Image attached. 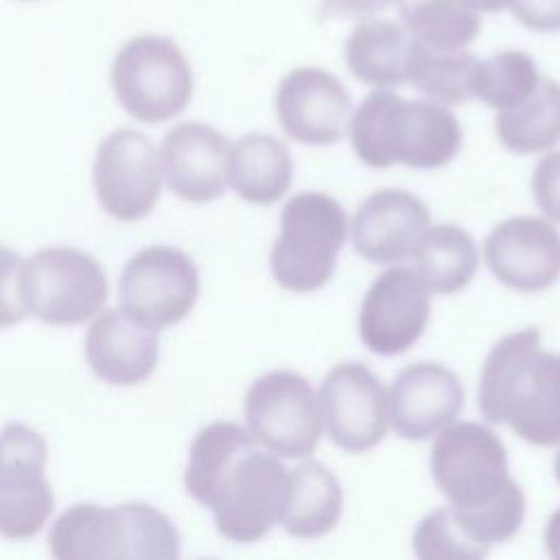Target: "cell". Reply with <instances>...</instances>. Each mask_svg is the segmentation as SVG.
Masks as SVG:
<instances>
[{
    "label": "cell",
    "mask_w": 560,
    "mask_h": 560,
    "mask_svg": "<svg viewBox=\"0 0 560 560\" xmlns=\"http://www.w3.org/2000/svg\"><path fill=\"white\" fill-rule=\"evenodd\" d=\"M411 547L424 560H475L481 558L457 532L446 508H440L420 518L413 529Z\"/></svg>",
    "instance_id": "29"
},
{
    "label": "cell",
    "mask_w": 560,
    "mask_h": 560,
    "mask_svg": "<svg viewBox=\"0 0 560 560\" xmlns=\"http://www.w3.org/2000/svg\"><path fill=\"white\" fill-rule=\"evenodd\" d=\"M44 466V438L26 424H7L0 433V534L4 538H31L50 518L55 497Z\"/></svg>",
    "instance_id": "11"
},
{
    "label": "cell",
    "mask_w": 560,
    "mask_h": 560,
    "mask_svg": "<svg viewBox=\"0 0 560 560\" xmlns=\"http://www.w3.org/2000/svg\"><path fill=\"white\" fill-rule=\"evenodd\" d=\"M343 490L319 462L306 459L289 472V486L278 523L293 538H319L341 518Z\"/></svg>",
    "instance_id": "21"
},
{
    "label": "cell",
    "mask_w": 560,
    "mask_h": 560,
    "mask_svg": "<svg viewBox=\"0 0 560 560\" xmlns=\"http://www.w3.org/2000/svg\"><path fill=\"white\" fill-rule=\"evenodd\" d=\"M92 179L105 212L116 221L131 223L147 217L160 199V158L144 133L118 129L101 142Z\"/></svg>",
    "instance_id": "12"
},
{
    "label": "cell",
    "mask_w": 560,
    "mask_h": 560,
    "mask_svg": "<svg viewBox=\"0 0 560 560\" xmlns=\"http://www.w3.org/2000/svg\"><path fill=\"white\" fill-rule=\"evenodd\" d=\"M479 411L527 444L560 442V354L540 348L536 328L494 343L479 378Z\"/></svg>",
    "instance_id": "2"
},
{
    "label": "cell",
    "mask_w": 560,
    "mask_h": 560,
    "mask_svg": "<svg viewBox=\"0 0 560 560\" xmlns=\"http://www.w3.org/2000/svg\"><path fill=\"white\" fill-rule=\"evenodd\" d=\"M228 182L241 199L269 206L289 190L293 158L282 140L267 133H247L230 147Z\"/></svg>",
    "instance_id": "22"
},
{
    "label": "cell",
    "mask_w": 560,
    "mask_h": 560,
    "mask_svg": "<svg viewBox=\"0 0 560 560\" xmlns=\"http://www.w3.org/2000/svg\"><path fill=\"white\" fill-rule=\"evenodd\" d=\"M431 225L429 208L407 190L385 188L363 199L350 223L354 252L374 265H398Z\"/></svg>",
    "instance_id": "18"
},
{
    "label": "cell",
    "mask_w": 560,
    "mask_h": 560,
    "mask_svg": "<svg viewBox=\"0 0 560 560\" xmlns=\"http://www.w3.org/2000/svg\"><path fill=\"white\" fill-rule=\"evenodd\" d=\"M462 7L475 11V13H497L503 11L505 7H510L512 0H455Z\"/></svg>",
    "instance_id": "35"
},
{
    "label": "cell",
    "mask_w": 560,
    "mask_h": 560,
    "mask_svg": "<svg viewBox=\"0 0 560 560\" xmlns=\"http://www.w3.org/2000/svg\"><path fill=\"white\" fill-rule=\"evenodd\" d=\"M431 475L451 505L475 508L497 499L508 481V451L486 424L451 422L431 446Z\"/></svg>",
    "instance_id": "9"
},
{
    "label": "cell",
    "mask_w": 560,
    "mask_h": 560,
    "mask_svg": "<svg viewBox=\"0 0 560 560\" xmlns=\"http://www.w3.org/2000/svg\"><path fill=\"white\" fill-rule=\"evenodd\" d=\"M234 422L203 427L188 453V494L212 510L214 527L234 542H256L278 523L289 470L271 451Z\"/></svg>",
    "instance_id": "1"
},
{
    "label": "cell",
    "mask_w": 560,
    "mask_h": 560,
    "mask_svg": "<svg viewBox=\"0 0 560 560\" xmlns=\"http://www.w3.org/2000/svg\"><path fill=\"white\" fill-rule=\"evenodd\" d=\"M512 15L529 31H560V0H512Z\"/></svg>",
    "instance_id": "32"
},
{
    "label": "cell",
    "mask_w": 560,
    "mask_h": 560,
    "mask_svg": "<svg viewBox=\"0 0 560 560\" xmlns=\"http://www.w3.org/2000/svg\"><path fill=\"white\" fill-rule=\"evenodd\" d=\"M411 256L424 287L442 295L462 291L479 267V249L472 236L451 223L424 228Z\"/></svg>",
    "instance_id": "24"
},
{
    "label": "cell",
    "mask_w": 560,
    "mask_h": 560,
    "mask_svg": "<svg viewBox=\"0 0 560 560\" xmlns=\"http://www.w3.org/2000/svg\"><path fill=\"white\" fill-rule=\"evenodd\" d=\"M405 0H322V15L324 18H363L378 11H385L387 7L402 4Z\"/></svg>",
    "instance_id": "33"
},
{
    "label": "cell",
    "mask_w": 560,
    "mask_h": 560,
    "mask_svg": "<svg viewBox=\"0 0 560 560\" xmlns=\"http://www.w3.org/2000/svg\"><path fill=\"white\" fill-rule=\"evenodd\" d=\"M477 57L464 48L435 50L409 42L405 59V83L442 105H462L472 98V72Z\"/></svg>",
    "instance_id": "26"
},
{
    "label": "cell",
    "mask_w": 560,
    "mask_h": 560,
    "mask_svg": "<svg viewBox=\"0 0 560 560\" xmlns=\"http://www.w3.org/2000/svg\"><path fill=\"white\" fill-rule=\"evenodd\" d=\"M199 298V271L188 254L153 245L122 269V308L144 326L160 330L182 322Z\"/></svg>",
    "instance_id": "10"
},
{
    "label": "cell",
    "mask_w": 560,
    "mask_h": 560,
    "mask_svg": "<svg viewBox=\"0 0 560 560\" xmlns=\"http://www.w3.org/2000/svg\"><path fill=\"white\" fill-rule=\"evenodd\" d=\"M409 33L392 20H361L348 35L343 57L359 81L389 90L405 83Z\"/></svg>",
    "instance_id": "23"
},
{
    "label": "cell",
    "mask_w": 560,
    "mask_h": 560,
    "mask_svg": "<svg viewBox=\"0 0 560 560\" xmlns=\"http://www.w3.org/2000/svg\"><path fill=\"white\" fill-rule=\"evenodd\" d=\"M50 551L63 560H173L179 556V534L171 518L147 503L103 508L79 503L50 527Z\"/></svg>",
    "instance_id": "4"
},
{
    "label": "cell",
    "mask_w": 560,
    "mask_h": 560,
    "mask_svg": "<svg viewBox=\"0 0 560 560\" xmlns=\"http://www.w3.org/2000/svg\"><path fill=\"white\" fill-rule=\"evenodd\" d=\"M492 276L521 293H538L560 278V232L540 217L501 221L483 243Z\"/></svg>",
    "instance_id": "16"
},
{
    "label": "cell",
    "mask_w": 560,
    "mask_h": 560,
    "mask_svg": "<svg viewBox=\"0 0 560 560\" xmlns=\"http://www.w3.org/2000/svg\"><path fill=\"white\" fill-rule=\"evenodd\" d=\"M499 142L518 155L540 153L560 142V83L540 77L536 90L494 118Z\"/></svg>",
    "instance_id": "25"
},
{
    "label": "cell",
    "mask_w": 560,
    "mask_h": 560,
    "mask_svg": "<svg viewBox=\"0 0 560 560\" xmlns=\"http://www.w3.org/2000/svg\"><path fill=\"white\" fill-rule=\"evenodd\" d=\"M28 311L50 326H74L94 317L107 300L101 262L74 247H46L24 260Z\"/></svg>",
    "instance_id": "8"
},
{
    "label": "cell",
    "mask_w": 560,
    "mask_h": 560,
    "mask_svg": "<svg viewBox=\"0 0 560 560\" xmlns=\"http://www.w3.org/2000/svg\"><path fill=\"white\" fill-rule=\"evenodd\" d=\"M536 61L523 50H501L477 61L472 72V96L492 109L521 105L538 85Z\"/></svg>",
    "instance_id": "28"
},
{
    "label": "cell",
    "mask_w": 560,
    "mask_h": 560,
    "mask_svg": "<svg viewBox=\"0 0 560 560\" xmlns=\"http://www.w3.org/2000/svg\"><path fill=\"white\" fill-rule=\"evenodd\" d=\"M273 105L282 131L311 147L339 142L350 118V94L335 74L319 68L291 70L280 81Z\"/></svg>",
    "instance_id": "15"
},
{
    "label": "cell",
    "mask_w": 560,
    "mask_h": 560,
    "mask_svg": "<svg viewBox=\"0 0 560 560\" xmlns=\"http://www.w3.org/2000/svg\"><path fill=\"white\" fill-rule=\"evenodd\" d=\"M317 396L335 446L359 455L383 442L389 429V396L368 365L357 361L335 365Z\"/></svg>",
    "instance_id": "13"
},
{
    "label": "cell",
    "mask_w": 560,
    "mask_h": 560,
    "mask_svg": "<svg viewBox=\"0 0 560 560\" xmlns=\"http://www.w3.org/2000/svg\"><path fill=\"white\" fill-rule=\"evenodd\" d=\"M85 357L98 378L112 385H136L158 365V332L125 308H107L85 332Z\"/></svg>",
    "instance_id": "20"
},
{
    "label": "cell",
    "mask_w": 560,
    "mask_h": 560,
    "mask_svg": "<svg viewBox=\"0 0 560 560\" xmlns=\"http://www.w3.org/2000/svg\"><path fill=\"white\" fill-rule=\"evenodd\" d=\"M553 472H556V479H558V483H560V451H558L556 462H553Z\"/></svg>",
    "instance_id": "36"
},
{
    "label": "cell",
    "mask_w": 560,
    "mask_h": 560,
    "mask_svg": "<svg viewBox=\"0 0 560 560\" xmlns=\"http://www.w3.org/2000/svg\"><path fill=\"white\" fill-rule=\"evenodd\" d=\"M545 549L551 558L560 560V508L549 516L545 527Z\"/></svg>",
    "instance_id": "34"
},
{
    "label": "cell",
    "mask_w": 560,
    "mask_h": 560,
    "mask_svg": "<svg viewBox=\"0 0 560 560\" xmlns=\"http://www.w3.org/2000/svg\"><path fill=\"white\" fill-rule=\"evenodd\" d=\"M350 142L368 166L405 164L429 171L459 153L462 125L438 101H407L389 90H374L350 118Z\"/></svg>",
    "instance_id": "3"
},
{
    "label": "cell",
    "mask_w": 560,
    "mask_h": 560,
    "mask_svg": "<svg viewBox=\"0 0 560 560\" xmlns=\"http://www.w3.org/2000/svg\"><path fill=\"white\" fill-rule=\"evenodd\" d=\"M112 85L129 116L140 122H164L186 109L192 96V72L173 39L140 35L118 50Z\"/></svg>",
    "instance_id": "6"
},
{
    "label": "cell",
    "mask_w": 560,
    "mask_h": 560,
    "mask_svg": "<svg viewBox=\"0 0 560 560\" xmlns=\"http://www.w3.org/2000/svg\"><path fill=\"white\" fill-rule=\"evenodd\" d=\"M402 26L413 42L435 50L466 48L481 28L479 13L455 0L402 2Z\"/></svg>",
    "instance_id": "27"
},
{
    "label": "cell",
    "mask_w": 560,
    "mask_h": 560,
    "mask_svg": "<svg viewBox=\"0 0 560 560\" xmlns=\"http://www.w3.org/2000/svg\"><path fill=\"white\" fill-rule=\"evenodd\" d=\"M24 295V260L0 245V328L15 326L28 315Z\"/></svg>",
    "instance_id": "30"
},
{
    "label": "cell",
    "mask_w": 560,
    "mask_h": 560,
    "mask_svg": "<svg viewBox=\"0 0 560 560\" xmlns=\"http://www.w3.org/2000/svg\"><path fill=\"white\" fill-rule=\"evenodd\" d=\"M346 234V212L337 199L317 190L293 195L269 252L273 280L293 293L322 289L335 273Z\"/></svg>",
    "instance_id": "5"
},
{
    "label": "cell",
    "mask_w": 560,
    "mask_h": 560,
    "mask_svg": "<svg viewBox=\"0 0 560 560\" xmlns=\"http://www.w3.org/2000/svg\"><path fill=\"white\" fill-rule=\"evenodd\" d=\"M431 315V291L416 269L394 265L365 291L359 308V337L381 357L407 352L424 332Z\"/></svg>",
    "instance_id": "14"
},
{
    "label": "cell",
    "mask_w": 560,
    "mask_h": 560,
    "mask_svg": "<svg viewBox=\"0 0 560 560\" xmlns=\"http://www.w3.org/2000/svg\"><path fill=\"white\" fill-rule=\"evenodd\" d=\"M245 418L247 431L262 448L289 459L313 455L324 429L319 396L291 370H273L252 383Z\"/></svg>",
    "instance_id": "7"
},
{
    "label": "cell",
    "mask_w": 560,
    "mask_h": 560,
    "mask_svg": "<svg viewBox=\"0 0 560 560\" xmlns=\"http://www.w3.org/2000/svg\"><path fill=\"white\" fill-rule=\"evenodd\" d=\"M532 192L545 217L560 221V151L547 153L532 173Z\"/></svg>",
    "instance_id": "31"
},
{
    "label": "cell",
    "mask_w": 560,
    "mask_h": 560,
    "mask_svg": "<svg viewBox=\"0 0 560 560\" xmlns=\"http://www.w3.org/2000/svg\"><path fill=\"white\" fill-rule=\"evenodd\" d=\"M228 138L206 122L175 125L162 142L160 168L168 188L190 201L206 203L228 186Z\"/></svg>",
    "instance_id": "19"
},
{
    "label": "cell",
    "mask_w": 560,
    "mask_h": 560,
    "mask_svg": "<svg viewBox=\"0 0 560 560\" xmlns=\"http://www.w3.org/2000/svg\"><path fill=\"white\" fill-rule=\"evenodd\" d=\"M389 422L411 442L433 438L455 422L464 407V387L442 363L420 361L398 372L389 392Z\"/></svg>",
    "instance_id": "17"
}]
</instances>
